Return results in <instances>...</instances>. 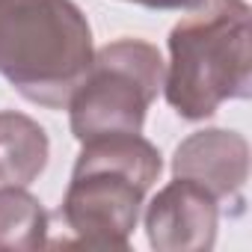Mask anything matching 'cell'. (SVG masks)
Returning a JSON list of instances; mask_svg holds the SVG:
<instances>
[{
    "label": "cell",
    "instance_id": "cell-9",
    "mask_svg": "<svg viewBox=\"0 0 252 252\" xmlns=\"http://www.w3.org/2000/svg\"><path fill=\"white\" fill-rule=\"evenodd\" d=\"M125 3H137V6H146V9H196L202 6L205 0H125Z\"/></svg>",
    "mask_w": 252,
    "mask_h": 252
},
{
    "label": "cell",
    "instance_id": "cell-7",
    "mask_svg": "<svg viewBox=\"0 0 252 252\" xmlns=\"http://www.w3.org/2000/svg\"><path fill=\"white\" fill-rule=\"evenodd\" d=\"M48 155L51 140L36 119L18 110H0V184H33L45 172Z\"/></svg>",
    "mask_w": 252,
    "mask_h": 252
},
{
    "label": "cell",
    "instance_id": "cell-4",
    "mask_svg": "<svg viewBox=\"0 0 252 252\" xmlns=\"http://www.w3.org/2000/svg\"><path fill=\"white\" fill-rule=\"evenodd\" d=\"M163 57L146 39H116L95 51L65 110L77 143L143 134L146 113L163 89Z\"/></svg>",
    "mask_w": 252,
    "mask_h": 252
},
{
    "label": "cell",
    "instance_id": "cell-8",
    "mask_svg": "<svg viewBox=\"0 0 252 252\" xmlns=\"http://www.w3.org/2000/svg\"><path fill=\"white\" fill-rule=\"evenodd\" d=\"M48 246V211L15 184H0V252H33Z\"/></svg>",
    "mask_w": 252,
    "mask_h": 252
},
{
    "label": "cell",
    "instance_id": "cell-1",
    "mask_svg": "<svg viewBox=\"0 0 252 252\" xmlns=\"http://www.w3.org/2000/svg\"><path fill=\"white\" fill-rule=\"evenodd\" d=\"M166 104L187 122L252 95V9L246 0H205L169 33Z\"/></svg>",
    "mask_w": 252,
    "mask_h": 252
},
{
    "label": "cell",
    "instance_id": "cell-5",
    "mask_svg": "<svg viewBox=\"0 0 252 252\" xmlns=\"http://www.w3.org/2000/svg\"><path fill=\"white\" fill-rule=\"evenodd\" d=\"M220 202L202 184L175 178L146 208V234L158 252H208L217 243Z\"/></svg>",
    "mask_w": 252,
    "mask_h": 252
},
{
    "label": "cell",
    "instance_id": "cell-3",
    "mask_svg": "<svg viewBox=\"0 0 252 252\" xmlns=\"http://www.w3.org/2000/svg\"><path fill=\"white\" fill-rule=\"evenodd\" d=\"M92 57V27L74 0H3L0 74L30 104L65 110Z\"/></svg>",
    "mask_w": 252,
    "mask_h": 252
},
{
    "label": "cell",
    "instance_id": "cell-6",
    "mask_svg": "<svg viewBox=\"0 0 252 252\" xmlns=\"http://www.w3.org/2000/svg\"><path fill=\"white\" fill-rule=\"evenodd\" d=\"M172 175L202 184L217 202L240 205L249 178V143L237 131L205 128L184 137L172 155Z\"/></svg>",
    "mask_w": 252,
    "mask_h": 252
},
{
    "label": "cell",
    "instance_id": "cell-2",
    "mask_svg": "<svg viewBox=\"0 0 252 252\" xmlns=\"http://www.w3.org/2000/svg\"><path fill=\"white\" fill-rule=\"evenodd\" d=\"M80 146L60 217L77 246L128 249L163 158L143 134H110Z\"/></svg>",
    "mask_w": 252,
    "mask_h": 252
},
{
    "label": "cell",
    "instance_id": "cell-10",
    "mask_svg": "<svg viewBox=\"0 0 252 252\" xmlns=\"http://www.w3.org/2000/svg\"><path fill=\"white\" fill-rule=\"evenodd\" d=\"M0 6H3V0H0Z\"/></svg>",
    "mask_w": 252,
    "mask_h": 252
}]
</instances>
